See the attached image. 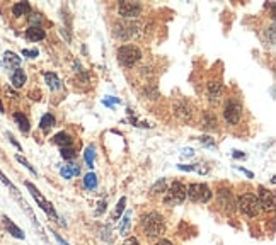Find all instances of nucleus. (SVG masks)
<instances>
[{
  "instance_id": "1",
  "label": "nucleus",
  "mask_w": 276,
  "mask_h": 245,
  "mask_svg": "<svg viewBox=\"0 0 276 245\" xmlns=\"http://www.w3.org/2000/svg\"><path fill=\"white\" fill-rule=\"evenodd\" d=\"M141 228L148 237H160L166 232V221L159 211H150L141 218Z\"/></svg>"
},
{
  "instance_id": "2",
  "label": "nucleus",
  "mask_w": 276,
  "mask_h": 245,
  "mask_svg": "<svg viewBox=\"0 0 276 245\" xmlns=\"http://www.w3.org/2000/svg\"><path fill=\"white\" fill-rule=\"evenodd\" d=\"M187 196V189L183 182L174 181L166 191V198H164V204L166 206H178L184 203V199Z\"/></svg>"
},
{
  "instance_id": "3",
  "label": "nucleus",
  "mask_w": 276,
  "mask_h": 245,
  "mask_svg": "<svg viewBox=\"0 0 276 245\" xmlns=\"http://www.w3.org/2000/svg\"><path fill=\"white\" fill-rule=\"evenodd\" d=\"M242 111H244V107H242V102H240L239 99H237V97H229L227 101H225V104H224V118H225V121H227L229 124H232V126L239 124L240 118H242Z\"/></svg>"
},
{
  "instance_id": "4",
  "label": "nucleus",
  "mask_w": 276,
  "mask_h": 245,
  "mask_svg": "<svg viewBox=\"0 0 276 245\" xmlns=\"http://www.w3.org/2000/svg\"><path fill=\"white\" fill-rule=\"evenodd\" d=\"M237 209H240V213L245 214L247 218L258 216L261 211V206H259V201H258V198H256V194H252V193L242 194V196L239 198V201H237Z\"/></svg>"
},
{
  "instance_id": "5",
  "label": "nucleus",
  "mask_w": 276,
  "mask_h": 245,
  "mask_svg": "<svg viewBox=\"0 0 276 245\" xmlns=\"http://www.w3.org/2000/svg\"><path fill=\"white\" fill-rule=\"evenodd\" d=\"M116 55H118V61H120L123 67L130 68L141 58V49L135 44H125L118 48Z\"/></svg>"
},
{
  "instance_id": "6",
  "label": "nucleus",
  "mask_w": 276,
  "mask_h": 245,
  "mask_svg": "<svg viewBox=\"0 0 276 245\" xmlns=\"http://www.w3.org/2000/svg\"><path fill=\"white\" fill-rule=\"evenodd\" d=\"M212 196H213L212 189L203 182H193L187 187V198L194 203H208Z\"/></svg>"
},
{
  "instance_id": "7",
  "label": "nucleus",
  "mask_w": 276,
  "mask_h": 245,
  "mask_svg": "<svg viewBox=\"0 0 276 245\" xmlns=\"http://www.w3.org/2000/svg\"><path fill=\"white\" fill-rule=\"evenodd\" d=\"M26 187H28V191L31 193V196L36 199V203L41 206V209H43V211L48 214V216H51L55 221H58V214H56L55 208H53V204L43 196V194L40 193V189H36V186H33L31 182H26Z\"/></svg>"
},
{
  "instance_id": "8",
  "label": "nucleus",
  "mask_w": 276,
  "mask_h": 245,
  "mask_svg": "<svg viewBox=\"0 0 276 245\" xmlns=\"http://www.w3.org/2000/svg\"><path fill=\"white\" fill-rule=\"evenodd\" d=\"M143 10V5L140 2H120L118 3V14L123 19H137Z\"/></svg>"
},
{
  "instance_id": "9",
  "label": "nucleus",
  "mask_w": 276,
  "mask_h": 245,
  "mask_svg": "<svg viewBox=\"0 0 276 245\" xmlns=\"http://www.w3.org/2000/svg\"><path fill=\"white\" fill-rule=\"evenodd\" d=\"M217 201H218V206H220L225 213H232L237 206V203H235V199H233L232 191L230 189H218Z\"/></svg>"
},
{
  "instance_id": "10",
  "label": "nucleus",
  "mask_w": 276,
  "mask_h": 245,
  "mask_svg": "<svg viewBox=\"0 0 276 245\" xmlns=\"http://www.w3.org/2000/svg\"><path fill=\"white\" fill-rule=\"evenodd\" d=\"M258 201L261 209H266V211H273L275 209V194L270 189H266L264 186L258 187Z\"/></svg>"
},
{
  "instance_id": "11",
  "label": "nucleus",
  "mask_w": 276,
  "mask_h": 245,
  "mask_svg": "<svg viewBox=\"0 0 276 245\" xmlns=\"http://www.w3.org/2000/svg\"><path fill=\"white\" fill-rule=\"evenodd\" d=\"M138 31V24L137 22H118L116 24V36L120 38V40H130L132 36H135Z\"/></svg>"
},
{
  "instance_id": "12",
  "label": "nucleus",
  "mask_w": 276,
  "mask_h": 245,
  "mask_svg": "<svg viewBox=\"0 0 276 245\" xmlns=\"http://www.w3.org/2000/svg\"><path fill=\"white\" fill-rule=\"evenodd\" d=\"M3 67L9 68V70H17L21 68V56H17L12 51L3 53Z\"/></svg>"
},
{
  "instance_id": "13",
  "label": "nucleus",
  "mask_w": 276,
  "mask_h": 245,
  "mask_svg": "<svg viewBox=\"0 0 276 245\" xmlns=\"http://www.w3.org/2000/svg\"><path fill=\"white\" fill-rule=\"evenodd\" d=\"M2 223H3V227H5L7 232H9L12 237H15V239H24V233H22V230L19 228L9 216H5V214H3V216H2Z\"/></svg>"
},
{
  "instance_id": "14",
  "label": "nucleus",
  "mask_w": 276,
  "mask_h": 245,
  "mask_svg": "<svg viewBox=\"0 0 276 245\" xmlns=\"http://www.w3.org/2000/svg\"><path fill=\"white\" fill-rule=\"evenodd\" d=\"M24 36H26V40H28V41L38 43V41H43V40H45V38H46V33H45V29L41 28V26H40V28H31V26H29V28L26 29V34H24Z\"/></svg>"
},
{
  "instance_id": "15",
  "label": "nucleus",
  "mask_w": 276,
  "mask_h": 245,
  "mask_svg": "<svg viewBox=\"0 0 276 245\" xmlns=\"http://www.w3.org/2000/svg\"><path fill=\"white\" fill-rule=\"evenodd\" d=\"M53 143L58 145L60 148H68V147H72V145H74V138L68 135V133L60 131V133H56V135L53 136Z\"/></svg>"
},
{
  "instance_id": "16",
  "label": "nucleus",
  "mask_w": 276,
  "mask_h": 245,
  "mask_svg": "<svg viewBox=\"0 0 276 245\" xmlns=\"http://www.w3.org/2000/svg\"><path fill=\"white\" fill-rule=\"evenodd\" d=\"M174 114L179 118V120L189 121V120H191V114H193V111H191V106L187 104V102H179V104L176 106Z\"/></svg>"
},
{
  "instance_id": "17",
  "label": "nucleus",
  "mask_w": 276,
  "mask_h": 245,
  "mask_svg": "<svg viewBox=\"0 0 276 245\" xmlns=\"http://www.w3.org/2000/svg\"><path fill=\"white\" fill-rule=\"evenodd\" d=\"M222 95V83L218 80H213V82L208 83V99L212 102H217Z\"/></svg>"
},
{
  "instance_id": "18",
  "label": "nucleus",
  "mask_w": 276,
  "mask_h": 245,
  "mask_svg": "<svg viewBox=\"0 0 276 245\" xmlns=\"http://www.w3.org/2000/svg\"><path fill=\"white\" fill-rule=\"evenodd\" d=\"M31 14V5L29 2H17L12 5V15L14 17H24V15Z\"/></svg>"
},
{
  "instance_id": "19",
  "label": "nucleus",
  "mask_w": 276,
  "mask_h": 245,
  "mask_svg": "<svg viewBox=\"0 0 276 245\" xmlns=\"http://www.w3.org/2000/svg\"><path fill=\"white\" fill-rule=\"evenodd\" d=\"M26 74L22 68H17V70L12 72V75H10V82H12V85L15 87V89H19V87H22L26 83Z\"/></svg>"
},
{
  "instance_id": "20",
  "label": "nucleus",
  "mask_w": 276,
  "mask_h": 245,
  "mask_svg": "<svg viewBox=\"0 0 276 245\" xmlns=\"http://www.w3.org/2000/svg\"><path fill=\"white\" fill-rule=\"evenodd\" d=\"M14 121L17 122L19 129H21L22 133H29L31 124H29V120H28V116H26V114H22V113H14Z\"/></svg>"
},
{
  "instance_id": "21",
  "label": "nucleus",
  "mask_w": 276,
  "mask_h": 245,
  "mask_svg": "<svg viewBox=\"0 0 276 245\" xmlns=\"http://www.w3.org/2000/svg\"><path fill=\"white\" fill-rule=\"evenodd\" d=\"M45 80H46V83H48V87L51 90H58L61 87L60 79L56 77V74H53V72H45Z\"/></svg>"
},
{
  "instance_id": "22",
  "label": "nucleus",
  "mask_w": 276,
  "mask_h": 245,
  "mask_svg": "<svg viewBox=\"0 0 276 245\" xmlns=\"http://www.w3.org/2000/svg\"><path fill=\"white\" fill-rule=\"evenodd\" d=\"M56 124V120H55V116H53V114H45L43 118H41V121H40V128L43 129L45 133H48L49 129L53 128V126Z\"/></svg>"
},
{
  "instance_id": "23",
  "label": "nucleus",
  "mask_w": 276,
  "mask_h": 245,
  "mask_svg": "<svg viewBox=\"0 0 276 245\" xmlns=\"http://www.w3.org/2000/svg\"><path fill=\"white\" fill-rule=\"evenodd\" d=\"M203 128L205 129L217 128V116H215L213 113H208V111H206V113L203 114Z\"/></svg>"
},
{
  "instance_id": "24",
  "label": "nucleus",
  "mask_w": 276,
  "mask_h": 245,
  "mask_svg": "<svg viewBox=\"0 0 276 245\" xmlns=\"http://www.w3.org/2000/svg\"><path fill=\"white\" fill-rule=\"evenodd\" d=\"M94 155H95L94 145H89V147L86 148V152H84V160H86V163H87V167L89 168L94 167Z\"/></svg>"
},
{
  "instance_id": "25",
  "label": "nucleus",
  "mask_w": 276,
  "mask_h": 245,
  "mask_svg": "<svg viewBox=\"0 0 276 245\" xmlns=\"http://www.w3.org/2000/svg\"><path fill=\"white\" fill-rule=\"evenodd\" d=\"M84 187L86 189H95L97 187V175L94 172H89V174L84 177Z\"/></svg>"
},
{
  "instance_id": "26",
  "label": "nucleus",
  "mask_w": 276,
  "mask_h": 245,
  "mask_svg": "<svg viewBox=\"0 0 276 245\" xmlns=\"http://www.w3.org/2000/svg\"><path fill=\"white\" fill-rule=\"evenodd\" d=\"M167 191V182H166V179H160L159 182H155L152 186V189H150V193L152 194H162V193H166Z\"/></svg>"
},
{
  "instance_id": "27",
  "label": "nucleus",
  "mask_w": 276,
  "mask_h": 245,
  "mask_svg": "<svg viewBox=\"0 0 276 245\" xmlns=\"http://www.w3.org/2000/svg\"><path fill=\"white\" fill-rule=\"evenodd\" d=\"M60 155L63 157L65 160H74L77 157V153H75L74 148L68 147V148H60Z\"/></svg>"
},
{
  "instance_id": "28",
  "label": "nucleus",
  "mask_w": 276,
  "mask_h": 245,
  "mask_svg": "<svg viewBox=\"0 0 276 245\" xmlns=\"http://www.w3.org/2000/svg\"><path fill=\"white\" fill-rule=\"evenodd\" d=\"M28 19H29V24H31V28H40L41 21H43V17H41L40 14H34V12H31Z\"/></svg>"
},
{
  "instance_id": "29",
  "label": "nucleus",
  "mask_w": 276,
  "mask_h": 245,
  "mask_svg": "<svg viewBox=\"0 0 276 245\" xmlns=\"http://www.w3.org/2000/svg\"><path fill=\"white\" fill-rule=\"evenodd\" d=\"M15 159H17V162H21L22 165H24L26 168H28V170L31 172V174H34V175H38V172H36V168H34L33 165H31V163L28 162V160L24 159V157L22 155H15Z\"/></svg>"
},
{
  "instance_id": "30",
  "label": "nucleus",
  "mask_w": 276,
  "mask_h": 245,
  "mask_svg": "<svg viewBox=\"0 0 276 245\" xmlns=\"http://www.w3.org/2000/svg\"><path fill=\"white\" fill-rule=\"evenodd\" d=\"M125 204H126V198H121V199H120V203H118V206H116V209H114V214H113L114 220L121 216L123 209H125Z\"/></svg>"
},
{
  "instance_id": "31",
  "label": "nucleus",
  "mask_w": 276,
  "mask_h": 245,
  "mask_svg": "<svg viewBox=\"0 0 276 245\" xmlns=\"http://www.w3.org/2000/svg\"><path fill=\"white\" fill-rule=\"evenodd\" d=\"M0 181H2L3 184H5V186H7V187H10V189H12V191H14V193H17V189H15V187H14V184H12V182H10V181H9V179H7V177H5V175H3V174H2V170H0Z\"/></svg>"
},
{
  "instance_id": "32",
  "label": "nucleus",
  "mask_w": 276,
  "mask_h": 245,
  "mask_svg": "<svg viewBox=\"0 0 276 245\" xmlns=\"http://www.w3.org/2000/svg\"><path fill=\"white\" fill-rule=\"evenodd\" d=\"M130 216H132V213H130V211H126V214L123 216L121 225H120V230H121V232H125V230H126V225H128V221H130Z\"/></svg>"
},
{
  "instance_id": "33",
  "label": "nucleus",
  "mask_w": 276,
  "mask_h": 245,
  "mask_svg": "<svg viewBox=\"0 0 276 245\" xmlns=\"http://www.w3.org/2000/svg\"><path fill=\"white\" fill-rule=\"evenodd\" d=\"M60 174L63 175L65 179H72V177H74V175H72V170L68 168V165H63V167H61V168H60Z\"/></svg>"
},
{
  "instance_id": "34",
  "label": "nucleus",
  "mask_w": 276,
  "mask_h": 245,
  "mask_svg": "<svg viewBox=\"0 0 276 245\" xmlns=\"http://www.w3.org/2000/svg\"><path fill=\"white\" fill-rule=\"evenodd\" d=\"M102 104H104V106H113V104H120V99H118V97H106L104 101H102Z\"/></svg>"
},
{
  "instance_id": "35",
  "label": "nucleus",
  "mask_w": 276,
  "mask_h": 245,
  "mask_svg": "<svg viewBox=\"0 0 276 245\" xmlns=\"http://www.w3.org/2000/svg\"><path fill=\"white\" fill-rule=\"evenodd\" d=\"M22 55L28 56V58H36V56H38V49H22Z\"/></svg>"
},
{
  "instance_id": "36",
  "label": "nucleus",
  "mask_w": 276,
  "mask_h": 245,
  "mask_svg": "<svg viewBox=\"0 0 276 245\" xmlns=\"http://www.w3.org/2000/svg\"><path fill=\"white\" fill-rule=\"evenodd\" d=\"M68 168L72 170V175H79L80 174V167L79 163H68Z\"/></svg>"
},
{
  "instance_id": "37",
  "label": "nucleus",
  "mask_w": 276,
  "mask_h": 245,
  "mask_svg": "<svg viewBox=\"0 0 276 245\" xmlns=\"http://www.w3.org/2000/svg\"><path fill=\"white\" fill-rule=\"evenodd\" d=\"M199 141L201 143H205V145H208V147H213V138H210V136H199Z\"/></svg>"
},
{
  "instance_id": "38",
  "label": "nucleus",
  "mask_w": 276,
  "mask_h": 245,
  "mask_svg": "<svg viewBox=\"0 0 276 245\" xmlns=\"http://www.w3.org/2000/svg\"><path fill=\"white\" fill-rule=\"evenodd\" d=\"M123 245H140V242H138L135 237H128V239L123 242Z\"/></svg>"
},
{
  "instance_id": "39",
  "label": "nucleus",
  "mask_w": 276,
  "mask_h": 245,
  "mask_svg": "<svg viewBox=\"0 0 276 245\" xmlns=\"http://www.w3.org/2000/svg\"><path fill=\"white\" fill-rule=\"evenodd\" d=\"M7 136H9L10 143H12V145H14V147H17V150H22V148H21V145H19V143H17V141H15V138H14L12 135H10V133H7Z\"/></svg>"
},
{
  "instance_id": "40",
  "label": "nucleus",
  "mask_w": 276,
  "mask_h": 245,
  "mask_svg": "<svg viewBox=\"0 0 276 245\" xmlns=\"http://www.w3.org/2000/svg\"><path fill=\"white\" fill-rule=\"evenodd\" d=\"M155 245H174V244H172V242H171V240H166V239H160V240H159V242H157Z\"/></svg>"
},
{
  "instance_id": "41",
  "label": "nucleus",
  "mask_w": 276,
  "mask_h": 245,
  "mask_svg": "<svg viewBox=\"0 0 276 245\" xmlns=\"http://www.w3.org/2000/svg\"><path fill=\"white\" fill-rule=\"evenodd\" d=\"M193 150H191V148H184V150H183V155L184 157H191V155H193Z\"/></svg>"
},
{
  "instance_id": "42",
  "label": "nucleus",
  "mask_w": 276,
  "mask_h": 245,
  "mask_svg": "<svg viewBox=\"0 0 276 245\" xmlns=\"http://www.w3.org/2000/svg\"><path fill=\"white\" fill-rule=\"evenodd\" d=\"M55 239H56V240H58V244H60V245H68V244H67V242H65V240H63V239H61V237L58 235V233H55Z\"/></svg>"
},
{
  "instance_id": "43",
  "label": "nucleus",
  "mask_w": 276,
  "mask_h": 245,
  "mask_svg": "<svg viewBox=\"0 0 276 245\" xmlns=\"http://www.w3.org/2000/svg\"><path fill=\"white\" fill-rule=\"evenodd\" d=\"M233 157H235V159H244V153L235 152V153H233Z\"/></svg>"
},
{
  "instance_id": "44",
  "label": "nucleus",
  "mask_w": 276,
  "mask_h": 245,
  "mask_svg": "<svg viewBox=\"0 0 276 245\" xmlns=\"http://www.w3.org/2000/svg\"><path fill=\"white\" fill-rule=\"evenodd\" d=\"M0 113H5V109H3V104H2V101H0Z\"/></svg>"
}]
</instances>
